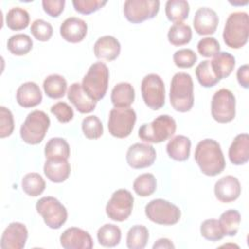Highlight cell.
<instances>
[{
	"mask_svg": "<svg viewBox=\"0 0 249 249\" xmlns=\"http://www.w3.org/2000/svg\"><path fill=\"white\" fill-rule=\"evenodd\" d=\"M195 160L206 176H216L226 167V160L220 144L211 138L199 141L195 151Z\"/></svg>",
	"mask_w": 249,
	"mask_h": 249,
	"instance_id": "obj_1",
	"label": "cell"
},
{
	"mask_svg": "<svg viewBox=\"0 0 249 249\" xmlns=\"http://www.w3.org/2000/svg\"><path fill=\"white\" fill-rule=\"evenodd\" d=\"M170 104L174 110L185 113L194 106V83L190 74L178 72L174 74L170 83Z\"/></svg>",
	"mask_w": 249,
	"mask_h": 249,
	"instance_id": "obj_2",
	"label": "cell"
},
{
	"mask_svg": "<svg viewBox=\"0 0 249 249\" xmlns=\"http://www.w3.org/2000/svg\"><path fill=\"white\" fill-rule=\"evenodd\" d=\"M249 17L246 12H233L228 17L223 39L225 44L231 49H240L248 41Z\"/></svg>",
	"mask_w": 249,
	"mask_h": 249,
	"instance_id": "obj_3",
	"label": "cell"
},
{
	"mask_svg": "<svg viewBox=\"0 0 249 249\" xmlns=\"http://www.w3.org/2000/svg\"><path fill=\"white\" fill-rule=\"evenodd\" d=\"M109 69L102 61L92 63L82 81V88L93 101L101 100L107 91L109 83Z\"/></svg>",
	"mask_w": 249,
	"mask_h": 249,
	"instance_id": "obj_4",
	"label": "cell"
},
{
	"mask_svg": "<svg viewBox=\"0 0 249 249\" xmlns=\"http://www.w3.org/2000/svg\"><path fill=\"white\" fill-rule=\"evenodd\" d=\"M175 131V120L169 115H160L139 127L138 137L148 143H160L171 138Z\"/></svg>",
	"mask_w": 249,
	"mask_h": 249,
	"instance_id": "obj_5",
	"label": "cell"
},
{
	"mask_svg": "<svg viewBox=\"0 0 249 249\" xmlns=\"http://www.w3.org/2000/svg\"><path fill=\"white\" fill-rule=\"evenodd\" d=\"M51 124L49 116L41 110L30 112L20 126V137L23 142L36 145L42 142Z\"/></svg>",
	"mask_w": 249,
	"mask_h": 249,
	"instance_id": "obj_6",
	"label": "cell"
},
{
	"mask_svg": "<svg viewBox=\"0 0 249 249\" xmlns=\"http://www.w3.org/2000/svg\"><path fill=\"white\" fill-rule=\"evenodd\" d=\"M145 215L150 221L158 225L172 226L179 222L181 210L168 200L156 198L146 204Z\"/></svg>",
	"mask_w": 249,
	"mask_h": 249,
	"instance_id": "obj_7",
	"label": "cell"
},
{
	"mask_svg": "<svg viewBox=\"0 0 249 249\" xmlns=\"http://www.w3.org/2000/svg\"><path fill=\"white\" fill-rule=\"evenodd\" d=\"M36 210L42 216L45 224L57 230L65 224L68 213L65 206L53 196H43L36 202Z\"/></svg>",
	"mask_w": 249,
	"mask_h": 249,
	"instance_id": "obj_8",
	"label": "cell"
},
{
	"mask_svg": "<svg viewBox=\"0 0 249 249\" xmlns=\"http://www.w3.org/2000/svg\"><path fill=\"white\" fill-rule=\"evenodd\" d=\"M144 103L152 110L160 109L165 103V87L162 79L155 73L146 75L141 82Z\"/></svg>",
	"mask_w": 249,
	"mask_h": 249,
	"instance_id": "obj_9",
	"label": "cell"
},
{
	"mask_svg": "<svg viewBox=\"0 0 249 249\" xmlns=\"http://www.w3.org/2000/svg\"><path fill=\"white\" fill-rule=\"evenodd\" d=\"M136 122L135 111L128 108H113L109 113L108 130L117 138H125L133 130Z\"/></svg>",
	"mask_w": 249,
	"mask_h": 249,
	"instance_id": "obj_10",
	"label": "cell"
},
{
	"mask_svg": "<svg viewBox=\"0 0 249 249\" xmlns=\"http://www.w3.org/2000/svg\"><path fill=\"white\" fill-rule=\"evenodd\" d=\"M212 118L221 124L231 122L235 117V97L228 89L217 90L211 100Z\"/></svg>",
	"mask_w": 249,
	"mask_h": 249,
	"instance_id": "obj_11",
	"label": "cell"
},
{
	"mask_svg": "<svg viewBox=\"0 0 249 249\" xmlns=\"http://www.w3.org/2000/svg\"><path fill=\"white\" fill-rule=\"evenodd\" d=\"M134 198L131 193L126 189L115 191L108 200L105 211L107 216L116 222L125 221L131 214Z\"/></svg>",
	"mask_w": 249,
	"mask_h": 249,
	"instance_id": "obj_12",
	"label": "cell"
},
{
	"mask_svg": "<svg viewBox=\"0 0 249 249\" xmlns=\"http://www.w3.org/2000/svg\"><path fill=\"white\" fill-rule=\"evenodd\" d=\"M159 10V0H126L124 4V15L131 23H141L154 18Z\"/></svg>",
	"mask_w": 249,
	"mask_h": 249,
	"instance_id": "obj_13",
	"label": "cell"
},
{
	"mask_svg": "<svg viewBox=\"0 0 249 249\" xmlns=\"http://www.w3.org/2000/svg\"><path fill=\"white\" fill-rule=\"evenodd\" d=\"M157 158L155 148L147 143H134L126 152V162L134 169L151 166Z\"/></svg>",
	"mask_w": 249,
	"mask_h": 249,
	"instance_id": "obj_14",
	"label": "cell"
},
{
	"mask_svg": "<svg viewBox=\"0 0 249 249\" xmlns=\"http://www.w3.org/2000/svg\"><path fill=\"white\" fill-rule=\"evenodd\" d=\"M28 237V231L24 224L12 222L4 230L0 247L2 249H22L25 246Z\"/></svg>",
	"mask_w": 249,
	"mask_h": 249,
	"instance_id": "obj_15",
	"label": "cell"
},
{
	"mask_svg": "<svg viewBox=\"0 0 249 249\" xmlns=\"http://www.w3.org/2000/svg\"><path fill=\"white\" fill-rule=\"evenodd\" d=\"M60 245L65 249H91L93 241L90 234L77 227L66 229L59 237Z\"/></svg>",
	"mask_w": 249,
	"mask_h": 249,
	"instance_id": "obj_16",
	"label": "cell"
},
{
	"mask_svg": "<svg viewBox=\"0 0 249 249\" xmlns=\"http://www.w3.org/2000/svg\"><path fill=\"white\" fill-rule=\"evenodd\" d=\"M216 198L224 203L236 200L241 194V186L238 179L232 175H226L219 179L214 186Z\"/></svg>",
	"mask_w": 249,
	"mask_h": 249,
	"instance_id": "obj_17",
	"label": "cell"
},
{
	"mask_svg": "<svg viewBox=\"0 0 249 249\" xmlns=\"http://www.w3.org/2000/svg\"><path fill=\"white\" fill-rule=\"evenodd\" d=\"M219 23L217 13L207 7H201L196 10L193 24L195 31L199 35H211L215 33Z\"/></svg>",
	"mask_w": 249,
	"mask_h": 249,
	"instance_id": "obj_18",
	"label": "cell"
},
{
	"mask_svg": "<svg viewBox=\"0 0 249 249\" xmlns=\"http://www.w3.org/2000/svg\"><path fill=\"white\" fill-rule=\"evenodd\" d=\"M59 33L62 39L69 43L82 42L88 33V24L77 17H70L63 20L59 27Z\"/></svg>",
	"mask_w": 249,
	"mask_h": 249,
	"instance_id": "obj_19",
	"label": "cell"
},
{
	"mask_svg": "<svg viewBox=\"0 0 249 249\" xmlns=\"http://www.w3.org/2000/svg\"><path fill=\"white\" fill-rule=\"evenodd\" d=\"M93 53L98 59L113 61L120 55L121 44L114 36L105 35L96 40L93 45Z\"/></svg>",
	"mask_w": 249,
	"mask_h": 249,
	"instance_id": "obj_20",
	"label": "cell"
},
{
	"mask_svg": "<svg viewBox=\"0 0 249 249\" xmlns=\"http://www.w3.org/2000/svg\"><path fill=\"white\" fill-rule=\"evenodd\" d=\"M17 102L23 108H32L42 102L43 95L39 86L34 82H25L17 89Z\"/></svg>",
	"mask_w": 249,
	"mask_h": 249,
	"instance_id": "obj_21",
	"label": "cell"
},
{
	"mask_svg": "<svg viewBox=\"0 0 249 249\" xmlns=\"http://www.w3.org/2000/svg\"><path fill=\"white\" fill-rule=\"evenodd\" d=\"M67 98L82 114L92 112L96 106V102L88 96L82 88V84L79 83H73L69 87L67 91Z\"/></svg>",
	"mask_w": 249,
	"mask_h": 249,
	"instance_id": "obj_22",
	"label": "cell"
},
{
	"mask_svg": "<svg viewBox=\"0 0 249 249\" xmlns=\"http://www.w3.org/2000/svg\"><path fill=\"white\" fill-rule=\"evenodd\" d=\"M229 159L234 165L245 164L249 160V135L237 134L229 148Z\"/></svg>",
	"mask_w": 249,
	"mask_h": 249,
	"instance_id": "obj_23",
	"label": "cell"
},
{
	"mask_svg": "<svg viewBox=\"0 0 249 249\" xmlns=\"http://www.w3.org/2000/svg\"><path fill=\"white\" fill-rule=\"evenodd\" d=\"M70 171L71 166L67 160H46L44 164L46 177L53 183H62L67 180Z\"/></svg>",
	"mask_w": 249,
	"mask_h": 249,
	"instance_id": "obj_24",
	"label": "cell"
},
{
	"mask_svg": "<svg viewBox=\"0 0 249 249\" xmlns=\"http://www.w3.org/2000/svg\"><path fill=\"white\" fill-rule=\"evenodd\" d=\"M134 98V88L127 82L115 85L111 91V101L115 108H128L133 103Z\"/></svg>",
	"mask_w": 249,
	"mask_h": 249,
	"instance_id": "obj_25",
	"label": "cell"
},
{
	"mask_svg": "<svg viewBox=\"0 0 249 249\" xmlns=\"http://www.w3.org/2000/svg\"><path fill=\"white\" fill-rule=\"evenodd\" d=\"M191 144L189 137L185 135H176L172 137L166 145L167 155L174 160L185 161L190 157Z\"/></svg>",
	"mask_w": 249,
	"mask_h": 249,
	"instance_id": "obj_26",
	"label": "cell"
},
{
	"mask_svg": "<svg viewBox=\"0 0 249 249\" xmlns=\"http://www.w3.org/2000/svg\"><path fill=\"white\" fill-rule=\"evenodd\" d=\"M210 63L215 76L219 80H222L231 74L235 66V58L228 52H219L213 56Z\"/></svg>",
	"mask_w": 249,
	"mask_h": 249,
	"instance_id": "obj_27",
	"label": "cell"
},
{
	"mask_svg": "<svg viewBox=\"0 0 249 249\" xmlns=\"http://www.w3.org/2000/svg\"><path fill=\"white\" fill-rule=\"evenodd\" d=\"M43 89L46 95L52 99H58L65 95L67 90V82L65 78L58 74H52L45 78Z\"/></svg>",
	"mask_w": 249,
	"mask_h": 249,
	"instance_id": "obj_28",
	"label": "cell"
},
{
	"mask_svg": "<svg viewBox=\"0 0 249 249\" xmlns=\"http://www.w3.org/2000/svg\"><path fill=\"white\" fill-rule=\"evenodd\" d=\"M46 160H68L70 147L67 141L61 137L51 138L45 146Z\"/></svg>",
	"mask_w": 249,
	"mask_h": 249,
	"instance_id": "obj_29",
	"label": "cell"
},
{
	"mask_svg": "<svg viewBox=\"0 0 249 249\" xmlns=\"http://www.w3.org/2000/svg\"><path fill=\"white\" fill-rule=\"evenodd\" d=\"M218 222L224 235L234 236L238 231L241 216L236 209H229L221 214Z\"/></svg>",
	"mask_w": 249,
	"mask_h": 249,
	"instance_id": "obj_30",
	"label": "cell"
},
{
	"mask_svg": "<svg viewBox=\"0 0 249 249\" xmlns=\"http://www.w3.org/2000/svg\"><path fill=\"white\" fill-rule=\"evenodd\" d=\"M192 28L184 22H176L170 26L167 38L171 45L180 47L187 45L192 40Z\"/></svg>",
	"mask_w": 249,
	"mask_h": 249,
	"instance_id": "obj_31",
	"label": "cell"
},
{
	"mask_svg": "<svg viewBox=\"0 0 249 249\" xmlns=\"http://www.w3.org/2000/svg\"><path fill=\"white\" fill-rule=\"evenodd\" d=\"M190 13L189 3L185 0H168L165 3V15L168 20L176 23L185 20Z\"/></svg>",
	"mask_w": 249,
	"mask_h": 249,
	"instance_id": "obj_32",
	"label": "cell"
},
{
	"mask_svg": "<svg viewBox=\"0 0 249 249\" xmlns=\"http://www.w3.org/2000/svg\"><path fill=\"white\" fill-rule=\"evenodd\" d=\"M122 238L121 229L114 224H105L97 231V240L105 247L117 246Z\"/></svg>",
	"mask_w": 249,
	"mask_h": 249,
	"instance_id": "obj_33",
	"label": "cell"
},
{
	"mask_svg": "<svg viewBox=\"0 0 249 249\" xmlns=\"http://www.w3.org/2000/svg\"><path fill=\"white\" fill-rule=\"evenodd\" d=\"M30 21L28 12L20 7H14L10 9L6 15V24L14 31L25 29Z\"/></svg>",
	"mask_w": 249,
	"mask_h": 249,
	"instance_id": "obj_34",
	"label": "cell"
},
{
	"mask_svg": "<svg viewBox=\"0 0 249 249\" xmlns=\"http://www.w3.org/2000/svg\"><path fill=\"white\" fill-rule=\"evenodd\" d=\"M33 46V41L29 35L18 33L11 36L7 42V48L11 53L20 56L27 54Z\"/></svg>",
	"mask_w": 249,
	"mask_h": 249,
	"instance_id": "obj_35",
	"label": "cell"
},
{
	"mask_svg": "<svg viewBox=\"0 0 249 249\" xmlns=\"http://www.w3.org/2000/svg\"><path fill=\"white\" fill-rule=\"evenodd\" d=\"M21 188L29 196H38L45 191L46 182L39 173L30 172L22 177Z\"/></svg>",
	"mask_w": 249,
	"mask_h": 249,
	"instance_id": "obj_36",
	"label": "cell"
},
{
	"mask_svg": "<svg viewBox=\"0 0 249 249\" xmlns=\"http://www.w3.org/2000/svg\"><path fill=\"white\" fill-rule=\"evenodd\" d=\"M149 240V231L143 225L132 226L126 234V246L129 249H143Z\"/></svg>",
	"mask_w": 249,
	"mask_h": 249,
	"instance_id": "obj_37",
	"label": "cell"
},
{
	"mask_svg": "<svg viewBox=\"0 0 249 249\" xmlns=\"http://www.w3.org/2000/svg\"><path fill=\"white\" fill-rule=\"evenodd\" d=\"M132 187L136 195L146 197L153 195L157 190V180L154 174L143 173L136 177Z\"/></svg>",
	"mask_w": 249,
	"mask_h": 249,
	"instance_id": "obj_38",
	"label": "cell"
},
{
	"mask_svg": "<svg viewBox=\"0 0 249 249\" xmlns=\"http://www.w3.org/2000/svg\"><path fill=\"white\" fill-rule=\"evenodd\" d=\"M196 77L203 88H212L220 82L211 68L210 60L207 59L202 60L197 64L196 67Z\"/></svg>",
	"mask_w": 249,
	"mask_h": 249,
	"instance_id": "obj_39",
	"label": "cell"
},
{
	"mask_svg": "<svg viewBox=\"0 0 249 249\" xmlns=\"http://www.w3.org/2000/svg\"><path fill=\"white\" fill-rule=\"evenodd\" d=\"M82 130L87 138L98 139L103 134V124L97 116L90 115L84 118Z\"/></svg>",
	"mask_w": 249,
	"mask_h": 249,
	"instance_id": "obj_40",
	"label": "cell"
},
{
	"mask_svg": "<svg viewBox=\"0 0 249 249\" xmlns=\"http://www.w3.org/2000/svg\"><path fill=\"white\" fill-rule=\"evenodd\" d=\"M200 234L203 238L209 241H218L225 236L220 224L216 219L204 220L200 225Z\"/></svg>",
	"mask_w": 249,
	"mask_h": 249,
	"instance_id": "obj_41",
	"label": "cell"
},
{
	"mask_svg": "<svg viewBox=\"0 0 249 249\" xmlns=\"http://www.w3.org/2000/svg\"><path fill=\"white\" fill-rule=\"evenodd\" d=\"M30 31L36 40L41 42H47L52 38L53 29L50 22L42 18H38L31 23Z\"/></svg>",
	"mask_w": 249,
	"mask_h": 249,
	"instance_id": "obj_42",
	"label": "cell"
},
{
	"mask_svg": "<svg viewBox=\"0 0 249 249\" xmlns=\"http://www.w3.org/2000/svg\"><path fill=\"white\" fill-rule=\"evenodd\" d=\"M197 60L196 53L191 49H181L174 53L173 61L179 68H191Z\"/></svg>",
	"mask_w": 249,
	"mask_h": 249,
	"instance_id": "obj_43",
	"label": "cell"
},
{
	"mask_svg": "<svg viewBox=\"0 0 249 249\" xmlns=\"http://www.w3.org/2000/svg\"><path fill=\"white\" fill-rule=\"evenodd\" d=\"M73 7L76 12L83 15L92 14L107 4L105 0H73Z\"/></svg>",
	"mask_w": 249,
	"mask_h": 249,
	"instance_id": "obj_44",
	"label": "cell"
},
{
	"mask_svg": "<svg viewBox=\"0 0 249 249\" xmlns=\"http://www.w3.org/2000/svg\"><path fill=\"white\" fill-rule=\"evenodd\" d=\"M197 52L204 57H213L220 52V44L214 37H205L198 41Z\"/></svg>",
	"mask_w": 249,
	"mask_h": 249,
	"instance_id": "obj_45",
	"label": "cell"
},
{
	"mask_svg": "<svg viewBox=\"0 0 249 249\" xmlns=\"http://www.w3.org/2000/svg\"><path fill=\"white\" fill-rule=\"evenodd\" d=\"M14 117L12 112L5 106L0 107V137L10 136L14 131Z\"/></svg>",
	"mask_w": 249,
	"mask_h": 249,
	"instance_id": "obj_46",
	"label": "cell"
},
{
	"mask_svg": "<svg viewBox=\"0 0 249 249\" xmlns=\"http://www.w3.org/2000/svg\"><path fill=\"white\" fill-rule=\"evenodd\" d=\"M51 113L54 115L59 123H68L74 117V111L70 105L64 101H58L51 107Z\"/></svg>",
	"mask_w": 249,
	"mask_h": 249,
	"instance_id": "obj_47",
	"label": "cell"
},
{
	"mask_svg": "<svg viewBox=\"0 0 249 249\" xmlns=\"http://www.w3.org/2000/svg\"><path fill=\"white\" fill-rule=\"evenodd\" d=\"M64 0H43L42 7L45 13L52 18H57L64 10Z\"/></svg>",
	"mask_w": 249,
	"mask_h": 249,
	"instance_id": "obj_48",
	"label": "cell"
},
{
	"mask_svg": "<svg viewBox=\"0 0 249 249\" xmlns=\"http://www.w3.org/2000/svg\"><path fill=\"white\" fill-rule=\"evenodd\" d=\"M236 79L240 87L243 89L249 88V66L248 64L241 65L236 71Z\"/></svg>",
	"mask_w": 249,
	"mask_h": 249,
	"instance_id": "obj_49",
	"label": "cell"
},
{
	"mask_svg": "<svg viewBox=\"0 0 249 249\" xmlns=\"http://www.w3.org/2000/svg\"><path fill=\"white\" fill-rule=\"evenodd\" d=\"M158 248L169 249V248H175V246L171 242L170 239H168V238H160L153 245V249H158Z\"/></svg>",
	"mask_w": 249,
	"mask_h": 249,
	"instance_id": "obj_50",
	"label": "cell"
},
{
	"mask_svg": "<svg viewBox=\"0 0 249 249\" xmlns=\"http://www.w3.org/2000/svg\"><path fill=\"white\" fill-rule=\"evenodd\" d=\"M230 3L231 4V5H234V6H237V5H246L247 3H248V1H246V2H244V3H242V2H231L230 1Z\"/></svg>",
	"mask_w": 249,
	"mask_h": 249,
	"instance_id": "obj_51",
	"label": "cell"
}]
</instances>
